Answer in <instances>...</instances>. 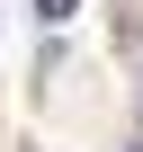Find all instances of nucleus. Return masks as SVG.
I'll return each mask as SVG.
<instances>
[{"instance_id": "nucleus-1", "label": "nucleus", "mask_w": 143, "mask_h": 152, "mask_svg": "<svg viewBox=\"0 0 143 152\" xmlns=\"http://www.w3.org/2000/svg\"><path fill=\"white\" fill-rule=\"evenodd\" d=\"M72 9H81V0H36V18H72Z\"/></svg>"}]
</instances>
